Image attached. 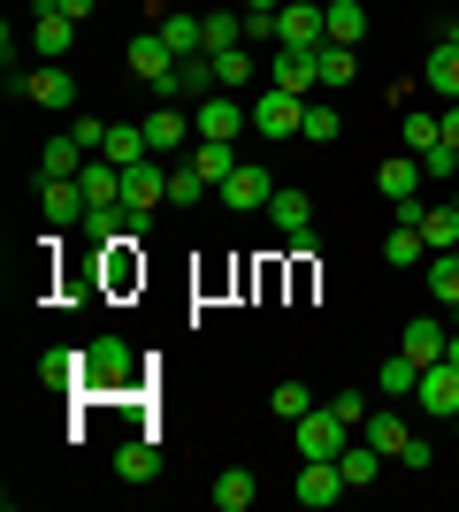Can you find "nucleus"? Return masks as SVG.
<instances>
[{
    "mask_svg": "<svg viewBox=\"0 0 459 512\" xmlns=\"http://www.w3.org/2000/svg\"><path fill=\"white\" fill-rule=\"evenodd\" d=\"M360 31H368V0H329V39L360 46Z\"/></svg>",
    "mask_w": 459,
    "mask_h": 512,
    "instance_id": "33",
    "label": "nucleus"
},
{
    "mask_svg": "<svg viewBox=\"0 0 459 512\" xmlns=\"http://www.w3.org/2000/svg\"><path fill=\"white\" fill-rule=\"evenodd\" d=\"M199 192H207V176H199L192 161H184V169H169V207H192Z\"/></svg>",
    "mask_w": 459,
    "mask_h": 512,
    "instance_id": "42",
    "label": "nucleus"
},
{
    "mask_svg": "<svg viewBox=\"0 0 459 512\" xmlns=\"http://www.w3.org/2000/svg\"><path fill=\"white\" fill-rule=\"evenodd\" d=\"M222 199H230L238 214H253V207H268V199H276V176H268V169H245V161H238V176L222 184Z\"/></svg>",
    "mask_w": 459,
    "mask_h": 512,
    "instance_id": "16",
    "label": "nucleus"
},
{
    "mask_svg": "<svg viewBox=\"0 0 459 512\" xmlns=\"http://www.w3.org/2000/svg\"><path fill=\"white\" fill-rule=\"evenodd\" d=\"M337 474H345V490H368L375 474H383V451H375V444H360V436H352V444L337 451Z\"/></svg>",
    "mask_w": 459,
    "mask_h": 512,
    "instance_id": "25",
    "label": "nucleus"
},
{
    "mask_svg": "<svg viewBox=\"0 0 459 512\" xmlns=\"http://www.w3.org/2000/svg\"><path fill=\"white\" fill-rule=\"evenodd\" d=\"M452 207H459V184H452Z\"/></svg>",
    "mask_w": 459,
    "mask_h": 512,
    "instance_id": "50",
    "label": "nucleus"
},
{
    "mask_svg": "<svg viewBox=\"0 0 459 512\" xmlns=\"http://www.w3.org/2000/svg\"><path fill=\"white\" fill-rule=\"evenodd\" d=\"M299 413H314V390H306V383H284V390H276V421H299Z\"/></svg>",
    "mask_w": 459,
    "mask_h": 512,
    "instance_id": "43",
    "label": "nucleus"
},
{
    "mask_svg": "<svg viewBox=\"0 0 459 512\" xmlns=\"http://www.w3.org/2000/svg\"><path fill=\"white\" fill-rule=\"evenodd\" d=\"M414 398L429 413H437V421H452L459 413V367L452 360H437V367H421V383H414Z\"/></svg>",
    "mask_w": 459,
    "mask_h": 512,
    "instance_id": "12",
    "label": "nucleus"
},
{
    "mask_svg": "<svg viewBox=\"0 0 459 512\" xmlns=\"http://www.w3.org/2000/svg\"><path fill=\"white\" fill-rule=\"evenodd\" d=\"M276 46H329V0H284L276 8Z\"/></svg>",
    "mask_w": 459,
    "mask_h": 512,
    "instance_id": "2",
    "label": "nucleus"
},
{
    "mask_svg": "<svg viewBox=\"0 0 459 512\" xmlns=\"http://www.w3.org/2000/svg\"><path fill=\"white\" fill-rule=\"evenodd\" d=\"M421 77H429V92L459 100V31H444V39H437V54H429V69H421Z\"/></svg>",
    "mask_w": 459,
    "mask_h": 512,
    "instance_id": "22",
    "label": "nucleus"
},
{
    "mask_svg": "<svg viewBox=\"0 0 459 512\" xmlns=\"http://www.w3.org/2000/svg\"><path fill=\"white\" fill-rule=\"evenodd\" d=\"M414 161H421V176H429V184H459V146H444V138H437L429 153H414Z\"/></svg>",
    "mask_w": 459,
    "mask_h": 512,
    "instance_id": "39",
    "label": "nucleus"
},
{
    "mask_svg": "<svg viewBox=\"0 0 459 512\" xmlns=\"http://www.w3.org/2000/svg\"><path fill=\"white\" fill-rule=\"evenodd\" d=\"M452 436H459V413H452Z\"/></svg>",
    "mask_w": 459,
    "mask_h": 512,
    "instance_id": "52",
    "label": "nucleus"
},
{
    "mask_svg": "<svg viewBox=\"0 0 459 512\" xmlns=\"http://www.w3.org/2000/svg\"><path fill=\"white\" fill-rule=\"evenodd\" d=\"M314 69H322V92H337V85H352V77H360V54H352V46H314Z\"/></svg>",
    "mask_w": 459,
    "mask_h": 512,
    "instance_id": "27",
    "label": "nucleus"
},
{
    "mask_svg": "<svg viewBox=\"0 0 459 512\" xmlns=\"http://www.w3.org/2000/svg\"><path fill=\"white\" fill-rule=\"evenodd\" d=\"M268 85L291 92V100H314V92H322V69H314V54H306V46H276V62H268Z\"/></svg>",
    "mask_w": 459,
    "mask_h": 512,
    "instance_id": "5",
    "label": "nucleus"
},
{
    "mask_svg": "<svg viewBox=\"0 0 459 512\" xmlns=\"http://www.w3.org/2000/svg\"><path fill=\"white\" fill-rule=\"evenodd\" d=\"M92 153L77 146V130H62V138H46V153H39V176H77Z\"/></svg>",
    "mask_w": 459,
    "mask_h": 512,
    "instance_id": "28",
    "label": "nucleus"
},
{
    "mask_svg": "<svg viewBox=\"0 0 459 512\" xmlns=\"http://www.w3.org/2000/svg\"><path fill=\"white\" fill-rule=\"evenodd\" d=\"M39 207H46V222H54V230H85L92 199H85V184H77V176H46Z\"/></svg>",
    "mask_w": 459,
    "mask_h": 512,
    "instance_id": "6",
    "label": "nucleus"
},
{
    "mask_svg": "<svg viewBox=\"0 0 459 512\" xmlns=\"http://www.w3.org/2000/svg\"><path fill=\"white\" fill-rule=\"evenodd\" d=\"M23 100L62 115V107H77V77H69L62 62H46V69H31V77H23Z\"/></svg>",
    "mask_w": 459,
    "mask_h": 512,
    "instance_id": "11",
    "label": "nucleus"
},
{
    "mask_svg": "<svg viewBox=\"0 0 459 512\" xmlns=\"http://www.w3.org/2000/svg\"><path fill=\"white\" fill-rule=\"evenodd\" d=\"M131 69H138V77H146V85H161V77H169V69H176L169 39H161V31H138V39H131Z\"/></svg>",
    "mask_w": 459,
    "mask_h": 512,
    "instance_id": "20",
    "label": "nucleus"
},
{
    "mask_svg": "<svg viewBox=\"0 0 459 512\" xmlns=\"http://www.w3.org/2000/svg\"><path fill=\"white\" fill-rule=\"evenodd\" d=\"M77 184H85V199H92V207H123V169H115L108 153H92L85 169H77Z\"/></svg>",
    "mask_w": 459,
    "mask_h": 512,
    "instance_id": "15",
    "label": "nucleus"
},
{
    "mask_svg": "<svg viewBox=\"0 0 459 512\" xmlns=\"http://www.w3.org/2000/svg\"><path fill=\"white\" fill-rule=\"evenodd\" d=\"M452 329H459V306H452Z\"/></svg>",
    "mask_w": 459,
    "mask_h": 512,
    "instance_id": "51",
    "label": "nucleus"
},
{
    "mask_svg": "<svg viewBox=\"0 0 459 512\" xmlns=\"http://www.w3.org/2000/svg\"><path fill=\"white\" fill-rule=\"evenodd\" d=\"M85 383H92V390L131 383V344H123V337H100V344L85 352Z\"/></svg>",
    "mask_w": 459,
    "mask_h": 512,
    "instance_id": "9",
    "label": "nucleus"
},
{
    "mask_svg": "<svg viewBox=\"0 0 459 512\" xmlns=\"http://www.w3.org/2000/svg\"><path fill=\"white\" fill-rule=\"evenodd\" d=\"M146 138H153V153H176L184 138H192V115H184L176 100H161V107L146 115Z\"/></svg>",
    "mask_w": 459,
    "mask_h": 512,
    "instance_id": "18",
    "label": "nucleus"
},
{
    "mask_svg": "<svg viewBox=\"0 0 459 512\" xmlns=\"http://www.w3.org/2000/svg\"><path fill=\"white\" fill-rule=\"evenodd\" d=\"M444 344H452V329H444V321H429V314H414L406 329H398V352H406V360H421V367H437Z\"/></svg>",
    "mask_w": 459,
    "mask_h": 512,
    "instance_id": "13",
    "label": "nucleus"
},
{
    "mask_svg": "<svg viewBox=\"0 0 459 512\" xmlns=\"http://www.w3.org/2000/svg\"><path fill=\"white\" fill-rule=\"evenodd\" d=\"M245 8H253V16H276V8H284V0H245Z\"/></svg>",
    "mask_w": 459,
    "mask_h": 512,
    "instance_id": "49",
    "label": "nucleus"
},
{
    "mask_svg": "<svg viewBox=\"0 0 459 512\" xmlns=\"http://www.w3.org/2000/svg\"><path fill=\"white\" fill-rule=\"evenodd\" d=\"M291 428H299V459H337V451L352 444V421H345L337 406H314V413H299Z\"/></svg>",
    "mask_w": 459,
    "mask_h": 512,
    "instance_id": "3",
    "label": "nucleus"
},
{
    "mask_svg": "<svg viewBox=\"0 0 459 512\" xmlns=\"http://www.w3.org/2000/svg\"><path fill=\"white\" fill-rule=\"evenodd\" d=\"M153 92L184 107V100H207V92H222V85H215V62H207V54H184V62H176V69H169V77H161Z\"/></svg>",
    "mask_w": 459,
    "mask_h": 512,
    "instance_id": "7",
    "label": "nucleus"
},
{
    "mask_svg": "<svg viewBox=\"0 0 459 512\" xmlns=\"http://www.w3.org/2000/svg\"><path fill=\"white\" fill-rule=\"evenodd\" d=\"M398 138H406V153H429L444 138V115H406V123H398Z\"/></svg>",
    "mask_w": 459,
    "mask_h": 512,
    "instance_id": "40",
    "label": "nucleus"
},
{
    "mask_svg": "<svg viewBox=\"0 0 459 512\" xmlns=\"http://www.w3.org/2000/svg\"><path fill=\"white\" fill-rule=\"evenodd\" d=\"M169 199V169H161V153H146V161H131L123 169V207H131V230L146 237V222H153V207Z\"/></svg>",
    "mask_w": 459,
    "mask_h": 512,
    "instance_id": "1",
    "label": "nucleus"
},
{
    "mask_svg": "<svg viewBox=\"0 0 459 512\" xmlns=\"http://www.w3.org/2000/svg\"><path fill=\"white\" fill-rule=\"evenodd\" d=\"M429 299L459 306V253H429Z\"/></svg>",
    "mask_w": 459,
    "mask_h": 512,
    "instance_id": "37",
    "label": "nucleus"
},
{
    "mask_svg": "<svg viewBox=\"0 0 459 512\" xmlns=\"http://www.w3.org/2000/svg\"><path fill=\"white\" fill-rule=\"evenodd\" d=\"M337 130H345V115H337V107H329V100H306V123H299V138H314V146H329Z\"/></svg>",
    "mask_w": 459,
    "mask_h": 512,
    "instance_id": "38",
    "label": "nucleus"
},
{
    "mask_svg": "<svg viewBox=\"0 0 459 512\" xmlns=\"http://www.w3.org/2000/svg\"><path fill=\"white\" fill-rule=\"evenodd\" d=\"M115 474H123V482H153V474H161V451H153L146 436H138V444H123V451H115Z\"/></svg>",
    "mask_w": 459,
    "mask_h": 512,
    "instance_id": "36",
    "label": "nucleus"
},
{
    "mask_svg": "<svg viewBox=\"0 0 459 512\" xmlns=\"http://www.w3.org/2000/svg\"><path fill=\"white\" fill-rule=\"evenodd\" d=\"M429 459H437V444H429V436H414V444L398 451V467H414V474H421V467H429Z\"/></svg>",
    "mask_w": 459,
    "mask_h": 512,
    "instance_id": "46",
    "label": "nucleus"
},
{
    "mask_svg": "<svg viewBox=\"0 0 459 512\" xmlns=\"http://www.w3.org/2000/svg\"><path fill=\"white\" fill-rule=\"evenodd\" d=\"M192 169L207 176V184H230V176H238V153L215 146V138H199V146H192Z\"/></svg>",
    "mask_w": 459,
    "mask_h": 512,
    "instance_id": "34",
    "label": "nucleus"
},
{
    "mask_svg": "<svg viewBox=\"0 0 459 512\" xmlns=\"http://www.w3.org/2000/svg\"><path fill=\"white\" fill-rule=\"evenodd\" d=\"M69 39H77V23H69L62 8H46V0H39V23H31V46H39L46 62H62V54H69Z\"/></svg>",
    "mask_w": 459,
    "mask_h": 512,
    "instance_id": "17",
    "label": "nucleus"
},
{
    "mask_svg": "<svg viewBox=\"0 0 459 512\" xmlns=\"http://www.w3.org/2000/svg\"><path fill=\"white\" fill-rule=\"evenodd\" d=\"M375 184H383V199H421V184H429V176H421V161L414 153H398V161H383V169H375Z\"/></svg>",
    "mask_w": 459,
    "mask_h": 512,
    "instance_id": "19",
    "label": "nucleus"
},
{
    "mask_svg": "<svg viewBox=\"0 0 459 512\" xmlns=\"http://www.w3.org/2000/svg\"><path fill=\"white\" fill-rule=\"evenodd\" d=\"M352 436H360V444H375V451H383V459H398V451L414 444V428H406V421H398V413H391V398H383V406H368V421L352 428Z\"/></svg>",
    "mask_w": 459,
    "mask_h": 512,
    "instance_id": "10",
    "label": "nucleus"
},
{
    "mask_svg": "<svg viewBox=\"0 0 459 512\" xmlns=\"http://www.w3.org/2000/svg\"><path fill=\"white\" fill-rule=\"evenodd\" d=\"M39 383L46 390H85V352H62V344L39 352Z\"/></svg>",
    "mask_w": 459,
    "mask_h": 512,
    "instance_id": "24",
    "label": "nucleus"
},
{
    "mask_svg": "<svg viewBox=\"0 0 459 512\" xmlns=\"http://www.w3.org/2000/svg\"><path fill=\"white\" fill-rule=\"evenodd\" d=\"M414 383H421V360H383V398H414Z\"/></svg>",
    "mask_w": 459,
    "mask_h": 512,
    "instance_id": "41",
    "label": "nucleus"
},
{
    "mask_svg": "<svg viewBox=\"0 0 459 512\" xmlns=\"http://www.w3.org/2000/svg\"><path fill=\"white\" fill-rule=\"evenodd\" d=\"M268 222H276V230H284V245H291V237L314 230V199H306V192H276V199H268Z\"/></svg>",
    "mask_w": 459,
    "mask_h": 512,
    "instance_id": "21",
    "label": "nucleus"
},
{
    "mask_svg": "<svg viewBox=\"0 0 459 512\" xmlns=\"http://www.w3.org/2000/svg\"><path fill=\"white\" fill-rule=\"evenodd\" d=\"M245 46H253V54L276 46V16H253V8H245Z\"/></svg>",
    "mask_w": 459,
    "mask_h": 512,
    "instance_id": "44",
    "label": "nucleus"
},
{
    "mask_svg": "<svg viewBox=\"0 0 459 512\" xmlns=\"http://www.w3.org/2000/svg\"><path fill=\"white\" fill-rule=\"evenodd\" d=\"M192 130H199V138H215V146H230L238 130H253V107H238V92H207L199 115H192Z\"/></svg>",
    "mask_w": 459,
    "mask_h": 512,
    "instance_id": "4",
    "label": "nucleus"
},
{
    "mask_svg": "<svg viewBox=\"0 0 459 512\" xmlns=\"http://www.w3.org/2000/svg\"><path fill=\"white\" fill-rule=\"evenodd\" d=\"M161 39H169V54L184 62V54H207V23L199 16H161Z\"/></svg>",
    "mask_w": 459,
    "mask_h": 512,
    "instance_id": "31",
    "label": "nucleus"
},
{
    "mask_svg": "<svg viewBox=\"0 0 459 512\" xmlns=\"http://www.w3.org/2000/svg\"><path fill=\"white\" fill-rule=\"evenodd\" d=\"M253 497H261V482H253L245 467H222V474H215V505H222V512H245Z\"/></svg>",
    "mask_w": 459,
    "mask_h": 512,
    "instance_id": "32",
    "label": "nucleus"
},
{
    "mask_svg": "<svg viewBox=\"0 0 459 512\" xmlns=\"http://www.w3.org/2000/svg\"><path fill=\"white\" fill-rule=\"evenodd\" d=\"M337 497H345V474H337V459H306L299 467V505H337Z\"/></svg>",
    "mask_w": 459,
    "mask_h": 512,
    "instance_id": "14",
    "label": "nucleus"
},
{
    "mask_svg": "<svg viewBox=\"0 0 459 512\" xmlns=\"http://www.w3.org/2000/svg\"><path fill=\"white\" fill-rule=\"evenodd\" d=\"M299 123H306V100H291V92L261 85V100H253V130H261V138H291Z\"/></svg>",
    "mask_w": 459,
    "mask_h": 512,
    "instance_id": "8",
    "label": "nucleus"
},
{
    "mask_svg": "<svg viewBox=\"0 0 459 512\" xmlns=\"http://www.w3.org/2000/svg\"><path fill=\"white\" fill-rule=\"evenodd\" d=\"M207 54H230V46H245V8H207Z\"/></svg>",
    "mask_w": 459,
    "mask_h": 512,
    "instance_id": "29",
    "label": "nucleus"
},
{
    "mask_svg": "<svg viewBox=\"0 0 459 512\" xmlns=\"http://www.w3.org/2000/svg\"><path fill=\"white\" fill-rule=\"evenodd\" d=\"M115 161V169H131V161H146L153 153V138H146V123H108V146H100Z\"/></svg>",
    "mask_w": 459,
    "mask_h": 512,
    "instance_id": "26",
    "label": "nucleus"
},
{
    "mask_svg": "<svg viewBox=\"0 0 459 512\" xmlns=\"http://www.w3.org/2000/svg\"><path fill=\"white\" fill-rule=\"evenodd\" d=\"M421 237H429V253H459V207H421Z\"/></svg>",
    "mask_w": 459,
    "mask_h": 512,
    "instance_id": "30",
    "label": "nucleus"
},
{
    "mask_svg": "<svg viewBox=\"0 0 459 512\" xmlns=\"http://www.w3.org/2000/svg\"><path fill=\"white\" fill-rule=\"evenodd\" d=\"M207 62H215V85L222 92H245L253 77H261V54H253V46H230V54H207Z\"/></svg>",
    "mask_w": 459,
    "mask_h": 512,
    "instance_id": "23",
    "label": "nucleus"
},
{
    "mask_svg": "<svg viewBox=\"0 0 459 512\" xmlns=\"http://www.w3.org/2000/svg\"><path fill=\"white\" fill-rule=\"evenodd\" d=\"M444 146H459V100L444 107Z\"/></svg>",
    "mask_w": 459,
    "mask_h": 512,
    "instance_id": "48",
    "label": "nucleus"
},
{
    "mask_svg": "<svg viewBox=\"0 0 459 512\" xmlns=\"http://www.w3.org/2000/svg\"><path fill=\"white\" fill-rule=\"evenodd\" d=\"M421 253H429V237H421L414 222H391V237H383V260H391V268H414Z\"/></svg>",
    "mask_w": 459,
    "mask_h": 512,
    "instance_id": "35",
    "label": "nucleus"
},
{
    "mask_svg": "<svg viewBox=\"0 0 459 512\" xmlns=\"http://www.w3.org/2000/svg\"><path fill=\"white\" fill-rule=\"evenodd\" d=\"M329 406H337V413H345V421H352V428H360V421H368V398H360V390H337V398H329Z\"/></svg>",
    "mask_w": 459,
    "mask_h": 512,
    "instance_id": "45",
    "label": "nucleus"
},
{
    "mask_svg": "<svg viewBox=\"0 0 459 512\" xmlns=\"http://www.w3.org/2000/svg\"><path fill=\"white\" fill-rule=\"evenodd\" d=\"M46 8H62V16H69V23H85V16H92V8H100V0H46Z\"/></svg>",
    "mask_w": 459,
    "mask_h": 512,
    "instance_id": "47",
    "label": "nucleus"
}]
</instances>
